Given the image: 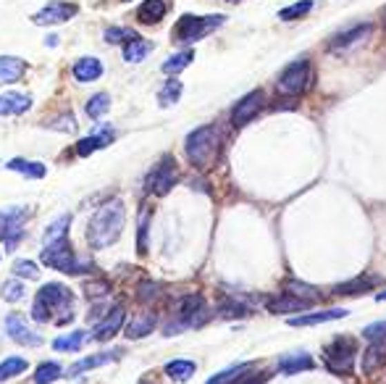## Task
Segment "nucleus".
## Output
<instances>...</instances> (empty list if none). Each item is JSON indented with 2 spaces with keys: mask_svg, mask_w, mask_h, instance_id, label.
<instances>
[{
  "mask_svg": "<svg viewBox=\"0 0 386 384\" xmlns=\"http://www.w3.org/2000/svg\"><path fill=\"white\" fill-rule=\"evenodd\" d=\"M40 258L45 266L58 268V271H64V274H81V261H77V255L71 250L68 239H61V242H55V245H48V248L42 250Z\"/></svg>",
  "mask_w": 386,
  "mask_h": 384,
  "instance_id": "6",
  "label": "nucleus"
},
{
  "mask_svg": "<svg viewBox=\"0 0 386 384\" xmlns=\"http://www.w3.org/2000/svg\"><path fill=\"white\" fill-rule=\"evenodd\" d=\"M124 321H126V311H124V305H113V308L106 313V318L95 327L93 337L97 340V342H108V340H113V337L121 331V327H124Z\"/></svg>",
  "mask_w": 386,
  "mask_h": 384,
  "instance_id": "11",
  "label": "nucleus"
},
{
  "mask_svg": "<svg viewBox=\"0 0 386 384\" xmlns=\"http://www.w3.org/2000/svg\"><path fill=\"white\" fill-rule=\"evenodd\" d=\"M116 140V132L113 129H103V132H95L93 137H87V140H81L79 145H77V153L79 156H90L95 150H100V147H108L110 143Z\"/></svg>",
  "mask_w": 386,
  "mask_h": 384,
  "instance_id": "21",
  "label": "nucleus"
},
{
  "mask_svg": "<svg viewBox=\"0 0 386 384\" xmlns=\"http://www.w3.org/2000/svg\"><path fill=\"white\" fill-rule=\"evenodd\" d=\"M108 108H110V98H108L106 93L93 95V98H90V103H87V116L97 121L100 116H106Z\"/></svg>",
  "mask_w": 386,
  "mask_h": 384,
  "instance_id": "37",
  "label": "nucleus"
},
{
  "mask_svg": "<svg viewBox=\"0 0 386 384\" xmlns=\"http://www.w3.org/2000/svg\"><path fill=\"white\" fill-rule=\"evenodd\" d=\"M21 298H24V284L16 282V279H8V282L3 284V300H6V303H16V300H21Z\"/></svg>",
  "mask_w": 386,
  "mask_h": 384,
  "instance_id": "43",
  "label": "nucleus"
},
{
  "mask_svg": "<svg viewBox=\"0 0 386 384\" xmlns=\"http://www.w3.org/2000/svg\"><path fill=\"white\" fill-rule=\"evenodd\" d=\"M371 24H360V27H352L347 29V32H342V35H336L331 40V51H347V48H352V45H358L360 40H365L368 35H371Z\"/></svg>",
  "mask_w": 386,
  "mask_h": 384,
  "instance_id": "15",
  "label": "nucleus"
},
{
  "mask_svg": "<svg viewBox=\"0 0 386 384\" xmlns=\"http://www.w3.org/2000/svg\"><path fill=\"white\" fill-rule=\"evenodd\" d=\"M48 129H58V132H77V121H74V116L71 113H64V116H55V119H50L48 124H45Z\"/></svg>",
  "mask_w": 386,
  "mask_h": 384,
  "instance_id": "42",
  "label": "nucleus"
},
{
  "mask_svg": "<svg viewBox=\"0 0 386 384\" xmlns=\"http://www.w3.org/2000/svg\"><path fill=\"white\" fill-rule=\"evenodd\" d=\"M124 221H126V211L121 200H108L106 205H100V211L95 213L87 224V242L95 250L110 248L124 232Z\"/></svg>",
  "mask_w": 386,
  "mask_h": 384,
  "instance_id": "2",
  "label": "nucleus"
},
{
  "mask_svg": "<svg viewBox=\"0 0 386 384\" xmlns=\"http://www.w3.org/2000/svg\"><path fill=\"white\" fill-rule=\"evenodd\" d=\"M310 305L313 303L300 300V298H294L289 292H284L279 298H271V300H268V311H271V313H302Z\"/></svg>",
  "mask_w": 386,
  "mask_h": 384,
  "instance_id": "14",
  "label": "nucleus"
},
{
  "mask_svg": "<svg viewBox=\"0 0 386 384\" xmlns=\"http://www.w3.org/2000/svg\"><path fill=\"white\" fill-rule=\"evenodd\" d=\"M310 8H313V3H310V0H302V3H294V6H289V8L279 11V19L281 21H294V19L305 16Z\"/></svg>",
  "mask_w": 386,
  "mask_h": 384,
  "instance_id": "40",
  "label": "nucleus"
},
{
  "mask_svg": "<svg viewBox=\"0 0 386 384\" xmlns=\"http://www.w3.org/2000/svg\"><path fill=\"white\" fill-rule=\"evenodd\" d=\"M27 366L29 363L24 360V358H6V360L0 363V382H6V379H11V376L24 374Z\"/></svg>",
  "mask_w": 386,
  "mask_h": 384,
  "instance_id": "36",
  "label": "nucleus"
},
{
  "mask_svg": "<svg viewBox=\"0 0 386 384\" xmlns=\"http://www.w3.org/2000/svg\"><path fill=\"white\" fill-rule=\"evenodd\" d=\"M6 169L24 174V176H29V179H42L45 172H48V169H45V163H40V161H24V158L8 161V166H6Z\"/></svg>",
  "mask_w": 386,
  "mask_h": 384,
  "instance_id": "27",
  "label": "nucleus"
},
{
  "mask_svg": "<svg viewBox=\"0 0 386 384\" xmlns=\"http://www.w3.org/2000/svg\"><path fill=\"white\" fill-rule=\"evenodd\" d=\"M263 93L260 90H255V93L244 95L240 103H237V108L231 111V124L234 127H244L247 121H253L258 113H260V108H263Z\"/></svg>",
  "mask_w": 386,
  "mask_h": 384,
  "instance_id": "12",
  "label": "nucleus"
},
{
  "mask_svg": "<svg viewBox=\"0 0 386 384\" xmlns=\"http://www.w3.org/2000/svg\"><path fill=\"white\" fill-rule=\"evenodd\" d=\"M384 363H386V340H376L363 353V371L373 374L376 369H381Z\"/></svg>",
  "mask_w": 386,
  "mask_h": 384,
  "instance_id": "17",
  "label": "nucleus"
},
{
  "mask_svg": "<svg viewBox=\"0 0 386 384\" xmlns=\"http://www.w3.org/2000/svg\"><path fill=\"white\" fill-rule=\"evenodd\" d=\"M355 356H358V347L349 337H339L323 350V360L334 374H349L355 366Z\"/></svg>",
  "mask_w": 386,
  "mask_h": 384,
  "instance_id": "5",
  "label": "nucleus"
},
{
  "mask_svg": "<svg viewBox=\"0 0 386 384\" xmlns=\"http://www.w3.org/2000/svg\"><path fill=\"white\" fill-rule=\"evenodd\" d=\"M284 290L289 292V295H294V298H300V300H307V303H313V300H318V298H320L318 287L305 284V282H297V279H289Z\"/></svg>",
  "mask_w": 386,
  "mask_h": 384,
  "instance_id": "31",
  "label": "nucleus"
},
{
  "mask_svg": "<svg viewBox=\"0 0 386 384\" xmlns=\"http://www.w3.org/2000/svg\"><path fill=\"white\" fill-rule=\"evenodd\" d=\"M29 208L27 205H14V208H3L0 211V239L8 245V248H14L16 242L21 239V226L24 221L29 219Z\"/></svg>",
  "mask_w": 386,
  "mask_h": 384,
  "instance_id": "7",
  "label": "nucleus"
},
{
  "mask_svg": "<svg viewBox=\"0 0 386 384\" xmlns=\"http://www.w3.org/2000/svg\"><path fill=\"white\" fill-rule=\"evenodd\" d=\"M155 313H139V316H134L129 324H126V337L129 340H139V337H147L150 331L155 329Z\"/></svg>",
  "mask_w": 386,
  "mask_h": 384,
  "instance_id": "22",
  "label": "nucleus"
},
{
  "mask_svg": "<svg viewBox=\"0 0 386 384\" xmlns=\"http://www.w3.org/2000/svg\"><path fill=\"white\" fill-rule=\"evenodd\" d=\"M14 274L21 279H37L40 277V266L35 264V261H14Z\"/></svg>",
  "mask_w": 386,
  "mask_h": 384,
  "instance_id": "41",
  "label": "nucleus"
},
{
  "mask_svg": "<svg viewBox=\"0 0 386 384\" xmlns=\"http://www.w3.org/2000/svg\"><path fill=\"white\" fill-rule=\"evenodd\" d=\"M119 356H121L119 350H110V353H97V356L84 358V360H79V363H74V366L68 369V376H77V374H84V371L97 369V366H106V363H110V360H116Z\"/></svg>",
  "mask_w": 386,
  "mask_h": 384,
  "instance_id": "23",
  "label": "nucleus"
},
{
  "mask_svg": "<svg viewBox=\"0 0 386 384\" xmlns=\"http://www.w3.org/2000/svg\"><path fill=\"white\" fill-rule=\"evenodd\" d=\"M345 308H331V311H323V313H307V316H294L289 318L292 327H313V324H323V321H334V318H345Z\"/></svg>",
  "mask_w": 386,
  "mask_h": 384,
  "instance_id": "24",
  "label": "nucleus"
},
{
  "mask_svg": "<svg viewBox=\"0 0 386 384\" xmlns=\"http://www.w3.org/2000/svg\"><path fill=\"white\" fill-rule=\"evenodd\" d=\"M182 82H176V80H168L166 84H163V90L158 93V100H160V106H173V103H179V98H182Z\"/></svg>",
  "mask_w": 386,
  "mask_h": 384,
  "instance_id": "35",
  "label": "nucleus"
},
{
  "mask_svg": "<svg viewBox=\"0 0 386 384\" xmlns=\"http://www.w3.org/2000/svg\"><path fill=\"white\" fill-rule=\"evenodd\" d=\"M307 84H310V64L307 61H294V64H289V66L281 71L279 82H276L281 95L305 93Z\"/></svg>",
  "mask_w": 386,
  "mask_h": 384,
  "instance_id": "8",
  "label": "nucleus"
},
{
  "mask_svg": "<svg viewBox=\"0 0 386 384\" xmlns=\"http://www.w3.org/2000/svg\"><path fill=\"white\" fill-rule=\"evenodd\" d=\"M313 369V358L307 353H294V356H284L279 360L281 374H297V371H310Z\"/></svg>",
  "mask_w": 386,
  "mask_h": 384,
  "instance_id": "28",
  "label": "nucleus"
},
{
  "mask_svg": "<svg viewBox=\"0 0 386 384\" xmlns=\"http://www.w3.org/2000/svg\"><path fill=\"white\" fill-rule=\"evenodd\" d=\"M221 24H224V16H182L179 24L173 27V40L189 45V42L202 40Z\"/></svg>",
  "mask_w": 386,
  "mask_h": 384,
  "instance_id": "4",
  "label": "nucleus"
},
{
  "mask_svg": "<svg viewBox=\"0 0 386 384\" xmlns=\"http://www.w3.org/2000/svg\"><path fill=\"white\" fill-rule=\"evenodd\" d=\"M231 3H237V0H231Z\"/></svg>",
  "mask_w": 386,
  "mask_h": 384,
  "instance_id": "51",
  "label": "nucleus"
},
{
  "mask_svg": "<svg viewBox=\"0 0 386 384\" xmlns=\"http://www.w3.org/2000/svg\"><path fill=\"white\" fill-rule=\"evenodd\" d=\"M195 369H197L195 360H184V358L166 363V374H168V379H173V382H186V379H192Z\"/></svg>",
  "mask_w": 386,
  "mask_h": 384,
  "instance_id": "29",
  "label": "nucleus"
},
{
  "mask_svg": "<svg viewBox=\"0 0 386 384\" xmlns=\"http://www.w3.org/2000/svg\"><path fill=\"white\" fill-rule=\"evenodd\" d=\"M6 329L11 334V340L16 345H24V347H37L42 342V337L37 331H32L27 327V321L24 316H19V313H11V316L6 318Z\"/></svg>",
  "mask_w": 386,
  "mask_h": 384,
  "instance_id": "13",
  "label": "nucleus"
},
{
  "mask_svg": "<svg viewBox=\"0 0 386 384\" xmlns=\"http://www.w3.org/2000/svg\"><path fill=\"white\" fill-rule=\"evenodd\" d=\"M192 58H195L192 51H182V53L171 55V58L163 64V71H166V74H179L182 68H186L189 64H192Z\"/></svg>",
  "mask_w": 386,
  "mask_h": 384,
  "instance_id": "38",
  "label": "nucleus"
},
{
  "mask_svg": "<svg viewBox=\"0 0 386 384\" xmlns=\"http://www.w3.org/2000/svg\"><path fill=\"white\" fill-rule=\"evenodd\" d=\"M64 376V369H61V363H53V360H45L37 366L35 371V384H50V382H58Z\"/></svg>",
  "mask_w": 386,
  "mask_h": 384,
  "instance_id": "32",
  "label": "nucleus"
},
{
  "mask_svg": "<svg viewBox=\"0 0 386 384\" xmlns=\"http://www.w3.org/2000/svg\"><path fill=\"white\" fill-rule=\"evenodd\" d=\"M221 145V134L215 127H200L186 137V158L197 169H211Z\"/></svg>",
  "mask_w": 386,
  "mask_h": 384,
  "instance_id": "3",
  "label": "nucleus"
},
{
  "mask_svg": "<svg viewBox=\"0 0 386 384\" xmlns=\"http://www.w3.org/2000/svg\"><path fill=\"white\" fill-rule=\"evenodd\" d=\"M132 40H139L134 29H126V27H108L106 29V42H110V45H119V42H126V45H129Z\"/></svg>",
  "mask_w": 386,
  "mask_h": 384,
  "instance_id": "39",
  "label": "nucleus"
},
{
  "mask_svg": "<svg viewBox=\"0 0 386 384\" xmlns=\"http://www.w3.org/2000/svg\"><path fill=\"white\" fill-rule=\"evenodd\" d=\"M166 11H168V3L166 0H145L139 6V11H137V19L142 24H158L160 19L166 16Z\"/></svg>",
  "mask_w": 386,
  "mask_h": 384,
  "instance_id": "20",
  "label": "nucleus"
},
{
  "mask_svg": "<svg viewBox=\"0 0 386 384\" xmlns=\"http://www.w3.org/2000/svg\"><path fill=\"white\" fill-rule=\"evenodd\" d=\"M218 313H221L224 318H237V316H247L250 308H244V305L237 303V300H224L221 308H218Z\"/></svg>",
  "mask_w": 386,
  "mask_h": 384,
  "instance_id": "44",
  "label": "nucleus"
},
{
  "mask_svg": "<svg viewBox=\"0 0 386 384\" xmlns=\"http://www.w3.org/2000/svg\"><path fill=\"white\" fill-rule=\"evenodd\" d=\"M32 108V98L21 93H6L0 95V116H16V113H24Z\"/></svg>",
  "mask_w": 386,
  "mask_h": 384,
  "instance_id": "16",
  "label": "nucleus"
},
{
  "mask_svg": "<svg viewBox=\"0 0 386 384\" xmlns=\"http://www.w3.org/2000/svg\"><path fill=\"white\" fill-rule=\"evenodd\" d=\"M376 300H378V303H384V300H386V292H378V295H376Z\"/></svg>",
  "mask_w": 386,
  "mask_h": 384,
  "instance_id": "50",
  "label": "nucleus"
},
{
  "mask_svg": "<svg viewBox=\"0 0 386 384\" xmlns=\"http://www.w3.org/2000/svg\"><path fill=\"white\" fill-rule=\"evenodd\" d=\"M376 284H378L376 277H358L352 282H345V284H336L334 295H360V292H371Z\"/></svg>",
  "mask_w": 386,
  "mask_h": 384,
  "instance_id": "26",
  "label": "nucleus"
},
{
  "mask_svg": "<svg viewBox=\"0 0 386 384\" xmlns=\"http://www.w3.org/2000/svg\"><path fill=\"white\" fill-rule=\"evenodd\" d=\"M103 74V64L97 61V58H93V55H84V58H79L77 64H74V77H77V82H95L97 77Z\"/></svg>",
  "mask_w": 386,
  "mask_h": 384,
  "instance_id": "19",
  "label": "nucleus"
},
{
  "mask_svg": "<svg viewBox=\"0 0 386 384\" xmlns=\"http://www.w3.org/2000/svg\"><path fill=\"white\" fill-rule=\"evenodd\" d=\"M87 340L84 331H71V334H64V337H55L53 340V350L55 353H77L81 345Z\"/></svg>",
  "mask_w": 386,
  "mask_h": 384,
  "instance_id": "30",
  "label": "nucleus"
},
{
  "mask_svg": "<svg viewBox=\"0 0 386 384\" xmlns=\"http://www.w3.org/2000/svg\"><path fill=\"white\" fill-rule=\"evenodd\" d=\"M158 284H153V282H145L142 287H139V300H153L155 295H158Z\"/></svg>",
  "mask_w": 386,
  "mask_h": 384,
  "instance_id": "48",
  "label": "nucleus"
},
{
  "mask_svg": "<svg viewBox=\"0 0 386 384\" xmlns=\"http://www.w3.org/2000/svg\"><path fill=\"white\" fill-rule=\"evenodd\" d=\"M108 282H87L84 284V292L90 295V298H100V295H108Z\"/></svg>",
  "mask_w": 386,
  "mask_h": 384,
  "instance_id": "47",
  "label": "nucleus"
},
{
  "mask_svg": "<svg viewBox=\"0 0 386 384\" xmlns=\"http://www.w3.org/2000/svg\"><path fill=\"white\" fill-rule=\"evenodd\" d=\"M74 295L68 290L66 284H58V282H50L45 284L37 298H35V305H32V318L37 324H48V321H55L58 327L68 324L74 318Z\"/></svg>",
  "mask_w": 386,
  "mask_h": 384,
  "instance_id": "1",
  "label": "nucleus"
},
{
  "mask_svg": "<svg viewBox=\"0 0 386 384\" xmlns=\"http://www.w3.org/2000/svg\"><path fill=\"white\" fill-rule=\"evenodd\" d=\"M176 179H179L176 163H173L171 156H166V158L153 169V174L147 176V190H150L153 195H168L171 187L176 185Z\"/></svg>",
  "mask_w": 386,
  "mask_h": 384,
  "instance_id": "9",
  "label": "nucleus"
},
{
  "mask_svg": "<svg viewBox=\"0 0 386 384\" xmlns=\"http://www.w3.org/2000/svg\"><path fill=\"white\" fill-rule=\"evenodd\" d=\"M68 224H71V216L64 213L61 219H55L53 224L45 229V235H42V245L48 248V245H55V242H61V239H66L68 235Z\"/></svg>",
  "mask_w": 386,
  "mask_h": 384,
  "instance_id": "25",
  "label": "nucleus"
},
{
  "mask_svg": "<svg viewBox=\"0 0 386 384\" xmlns=\"http://www.w3.org/2000/svg\"><path fill=\"white\" fill-rule=\"evenodd\" d=\"M153 51V45L147 40H132L126 48H124V61H129V64H139L145 55H150Z\"/></svg>",
  "mask_w": 386,
  "mask_h": 384,
  "instance_id": "34",
  "label": "nucleus"
},
{
  "mask_svg": "<svg viewBox=\"0 0 386 384\" xmlns=\"http://www.w3.org/2000/svg\"><path fill=\"white\" fill-rule=\"evenodd\" d=\"M77 11H79V8H77L74 3H48L42 11H37V14L32 16V21L40 24V27H48V24H64V21H68Z\"/></svg>",
  "mask_w": 386,
  "mask_h": 384,
  "instance_id": "10",
  "label": "nucleus"
},
{
  "mask_svg": "<svg viewBox=\"0 0 386 384\" xmlns=\"http://www.w3.org/2000/svg\"><path fill=\"white\" fill-rule=\"evenodd\" d=\"M234 384H260V376H255V374H244L240 382H234Z\"/></svg>",
  "mask_w": 386,
  "mask_h": 384,
  "instance_id": "49",
  "label": "nucleus"
},
{
  "mask_svg": "<svg viewBox=\"0 0 386 384\" xmlns=\"http://www.w3.org/2000/svg\"><path fill=\"white\" fill-rule=\"evenodd\" d=\"M147 226H150V211L139 213V232H137V250H139V255L147 253Z\"/></svg>",
  "mask_w": 386,
  "mask_h": 384,
  "instance_id": "45",
  "label": "nucleus"
},
{
  "mask_svg": "<svg viewBox=\"0 0 386 384\" xmlns=\"http://www.w3.org/2000/svg\"><path fill=\"white\" fill-rule=\"evenodd\" d=\"M363 337L371 340V342H376V340H386V321H376V324H371V327H365V329H363Z\"/></svg>",
  "mask_w": 386,
  "mask_h": 384,
  "instance_id": "46",
  "label": "nucleus"
},
{
  "mask_svg": "<svg viewBox=\"0 0 386 384\" xmlns=\"http://www.w3.org/2000/svg\"><path fill=\"white\" fill-rule=\"evenodd\" d=\"M27 71V64L14 55H0V84H11L21 80V74Z\"/></svg>",
  "mask_w": 386,
  "mask_h": 384,
  "instance_id": "18",
  "label": "nucleus"
},
{
  "mask_svg": "<svg viewBox=\"0 0 386 384\" xmlns=\"http://www.w3.org/2000/svg\"><path fill=\"white\" fill-rule=\"evenodd\" d=\"M244 374H250V363H237V366H231V369L211 376L208 384H234V382H240Z\"/></svg>",
  "mask_w": 386,
  "mask_h": 384,
  "instance_id": "33",
  "label": "nucleus"
}]
</instances>
